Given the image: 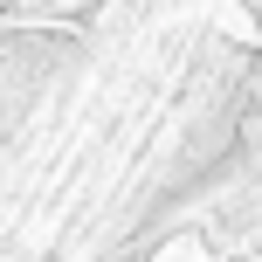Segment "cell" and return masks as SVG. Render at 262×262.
I'll return each instance as SVG.
<instances>
[{
  "mask_svg": "<svg viewBox=\"0 0 262 262\" xmlns=\"http://www.w3.org/2000/svg\"><path fill=\"white\" fill-rule=\"evenodd\" d=\"M166 262H200V249L186 242V249H166Z\"/></svg>",
  "mask_w": 262,
  "mask_h": 262,
  "instance_id": "cell-1",
  "label": "cell"
}]
</instances>
